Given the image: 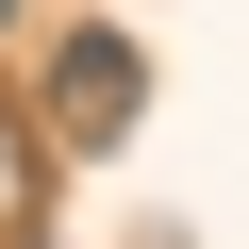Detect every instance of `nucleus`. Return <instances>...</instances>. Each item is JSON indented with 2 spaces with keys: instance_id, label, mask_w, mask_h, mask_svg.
Listing matches in <instances>:
<instances>
[{
  "instance_id": "f03ea898",
  "label": "nucleus",
  "mask_w": 249,
  "mask_h": 249,
  "mask_svg": "<svg viewBox=\"0 0 249 249\" xmlns=\"http://www.w3.org/2000/svg\"><path fill=\"white\" fill-rule=\"evenodd\" d=\"M34 216V150H17V116H0V232Z\"/></svg>"
},
{
  "instance_id": "7ed1b4c3",
  "label": "nucleus",
  "mask_w": 249,
  "mask_h": 249,
  "mask_svg": "<svg viewBox=\"0 0 249 249\" xmlns=\"http://www.w3.org/2000/svg\"><path fill=\"white\" fill-rule=\"evenodd\" d=\"M0 17H17V0H0Z\"/></svg>"
},
{
  "instance_id": "f257e3e1",
  "label": "nucleus",
  "mask_w": 249,
  "mask_h": 249,
  "mask_svg": "<svg viewBox=\"0 0 249 249\" xmlns=\"http://www.w3.org/2000/svg\"><path fill=\"white\" fill-rule=\"evenodd\" d=\"M34 116H50L67 150H116V133L150 116V50L116 34V17H83V34L50 50V83H34Z\"/></svg>"
}]
</instances>
